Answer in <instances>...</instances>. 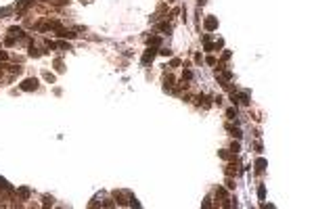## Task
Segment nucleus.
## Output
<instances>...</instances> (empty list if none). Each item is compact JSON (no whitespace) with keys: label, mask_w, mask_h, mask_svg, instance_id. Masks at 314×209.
Wrapping results in <instances>:
<instances>
[{"label":"nucleus","mask_w":314,"mask_h":209,"mask_svg":"<svg viewBox=\"0 0 314 209\" xmlns=\"http://www.w3.org/2000/svg\"><path fill=\"white\" fill-rule=\"evenodd\" d=\"M36 88H38V80H36V77H27V80L21 84V90H25V92L36 90Z\"/></svg>","instance_id":"nucleus-1"},{"label":"nucleus","mask_w":314,"mask_h":209,"mask_svg":"<svg viewBox=\"0 0 314 209\" xmlns=\"http://www.w3.org/2000/svg\"><path fill=\"white\" fill-rule=\"evenodd\" d=\"M155 55H157V50H155V48H149V50H145V55H142V59H140V61H142V65H149L151 61L155 59Z\"/></svg>","instance_id":"nucleus-2"},{"label":"nucleus","mask_w":314,"mask_h":209,"mask_svg":"<svg viewBox=\"0 0 314 209\" xmlns=\"http://www.w3.org/2000/svg\"><path fill=\"white\" fill-rule=\"evenodd\" d=\"M205 29L208 31H214V29H218V19L216 17H205Z\"/></svg>","instance_id":"nucleus-3"},{"label":"nucleus","mask_w":314,"mask_h":209,"mask_svg":"<svg viewBox=\"0 0 314 209\" xmlns=\"http://www.w3.org/2000/svg\"><path fill=\"white\" fill-rule=\"evenodd\" d=\"M8 33H11V36H15V38H23V36H25L23 29H21V27H17V25H13V27L8 29Z\"/></svg>","instance_id":"nucleus-4"},{"label":"nucleus","mask_w":314,"mask_h":209,"mask_svg":"<svg viewBox=\"0 0 314 209\" xmlns=\"http://www.w3.org/2000/svg\"><path fill=\"white\" fill-rule=\"evenodd\" d=\"M147 44H149V46H159V44H161V38H159V36H149V38H147Z\"/></svg>","instance_id":"nucleus-5"},{"label":"nucleus","mask_w":314,"mask_h":209,"mask_svg":"<svg viewBox=\"0 0 314 209\" xmlns=\"http://www.w3.org/2000/svg\"><path fill=\"white\" fill-rule=\"evenodd\" d=\"M57 31H59L57 36H61V38H69V40H71V38H76V33H74V31H67V29H63V27L57 29Z\"/></svg>","instance_id":"nucleus-6"},{"label":"nucleus","mask_w":314,"mask_h":209,"mask_svg":"<svg viewBox=\"0 0 314 209\" xmlns=\"http://www.w3.org/2000/svg\"><path fill=\"white\" fill-rule=\"evenodd\" d=\"M266 165H268L266 159H262V157H260V159H256V169H258V171H264V169H266Z\"/></svg>","instance_id":"nucleus-7"},{"label":"nucleus","mask_w":314,"mask_h":209,"mask_svg":"<svg viewBox=\"0 0 314 209\" xmlns=\"http://www.w3.org/2000/svg\"><path fill=\"white\" fill-rule=\"evenodd\" d=\"M258 199H260V201H264V199H266V186L264 184H260V188H258Z\"/></svg>","instance_id":"nucleus-8"},{"label":"nucleus","mask_w":314,"mask_h":209,"mask_svg":"<svg viewBox=\"0 0 314 209\" xmlns=\"http://www.w3.org/2000/svg\"><path fill=\"white\" fill-rule=\"evenodd\" d=\"M17 193H19L21 199H27V197H30V188H27V186H21L19 190H17Z\"/></svg>","instance_id":"nucleus-9"},{"label":"nucleus","mask_w":314,"mask_h":209,"mask_svg":"<svg viewBox=\"0 0 314 209\" xmlns=\"http://www.w3.org/2000/svg\"><path fill=\"white\" fill-rule=\"evenodd\" d=\"M157 29L168 31V33H170V31H172V25H170V23H159V25H157Z\"/></svg>","instance_id":"nucleus-10"},{"label":"nucleus","mask_w":314,"mask_h":209,"mask_svg":"<svg viewBox=\"0 0 314 209\" xmlns=\"http://www.w3.org/2000/svg\"><path fill=\"white\" fill-rule=\"evenodd\" d=\"M203 44H205V50H214V44H212L210 36H205V38H203Z\"/></svg>","instance_id":"nucleus-11"},{"label":"nucleus","mask_w":314,"mask_h":209,"mask_svg":"<svg viewBox=\"0 0 314 209\" xmlns=\"http://www.w3.org/2000/svg\"><path fill=\"white\" fill-rule=\"evenodd\" d=\"M218 155L222 157V159H232V157H235V155L228 153V151H218Z\"/></svg>","instance_id":"nucleus-12"},{"label":"nucleus","mask_w":314,"mask_h":209,"mask_svg":"<svg viewBox=\"0 0 314 209\" xmlns=\"http://www.w3.org/2000/svg\"><path fill=\"white\" fill-rule=\"evenodd\" d=\"M172 84H174V77H172V75H168V77H166V86H164V88L170 90V88H172Z\"/></svg>","instance_id":"nucleus-13"},{"label":"nucleus","mask_w":314,"mask_h":209,"mask_svg":"<svg viewBox=\"0 0 314 209\" xmlns=\"http://www.w3.org/2000/svg\"><path fill=\"white\" fill-rule=\"evenodd\" d=\"M226 115H228L230 119H235V117H237V107H230V109L226 111Z\"/></svg>","instance_id":"nucleus-14"},{"label":"nucleus","mask_w":314,"mask_h":209,"mask_svg":"<svg viewBox=\"0 0 314 209\" xmlns=\"http://www.w3.org/2000/svg\"><path fill=\"white\" fill-rule=\"evenodd\" d=\"M228 130H230V132H232V136H235V138H241V136H243V134H241V130H239V128L235 130V128H232V126H228Z\"/></svg>","instance_id":"nucleus-15"},{"label":"nucleus","mask_w":314,"mask_h":209,"mask_svg":"<svg viewBox=\"0 0 314 209\" xmlns=\"http://www.w3.org/2000/svg\"><path fill=\"white\" fill-rule=\"evenodd\" d=\"M182 80H193V71H191V69H184V73H182Z\"/></svg>","instance_id":"nucleus-16"},{"label":"nucleus","mask_w":314,"mask_h":209,"mask_svg":"<svg viewBox=\"0 0 314 209\" xmlns=\"http://www.w3.org/2000/svg\"><path fill=\"white\" fill-rule=\"evenodd\" d=\"M30 57H40V50H38V48H34V44L30 46Z\"/></svg>","instance_id":"nucleus-17"},{"label":"nucleus","mask_w":314,"mask_h":209,"mask_svg":"<svg viewBox=\"0 0 314 209\" xmlns=\"http://www.w3.org/2000/svg\"><path fill=\"white\" fill-rule=\"evenodd\" d=\"M44 80L52 84V82H55V75H52V73H48V71H44Z\"/></svg>","instance_id":"nucleus-18"},{"label":"nucleus","mask_w":314,"mask_h":209,"mask_svg":"<svg viewBox=\"0 0 314 209\" xmlns=\"http://www.w3.org/2000/svg\"><path fill=\"white\" fill-rule=\"evenodd\" d=\"M4 44H6V46H15V36H8V38L4 40Z\"/></svg>","instance_id":"nucleus-19"},{"label":"nucleus","mask_w":314,"mask_h":209,"mask_svg":"<svg viewBox=\"0 0 314 209\" xmlns=\"http://www.w3.org/2000/svg\"><path fill=\"white\" fill-rule=\"evenodd\" d=\"M226 173H228V176H232V173H237L235 165H228V167H226Z\"/></svg>","instance_id":"nucleus-20"},{"label":"nucleus","mask_w":314,"mask_h":209,"mask_svg":"<svg viewBox=\"0 0 314 209\" xmlns=\"http://www.w3.org/2000/svg\"><path fill=\"white\" fill-rule=\"evenodd\" d=\"M55 67H57V71H63V69H65V67H63V63H61V61H59V59L55 61Z\"/></svg>","instance_id":"nucleus-21"},{"label":"nucleus","mask_w":314,"mask_h":209,"mask_svg":"<svg viewBox=\"0 0 314 209\" xmlns=\"http://www.w3.org/2000/svg\"><path fill=\"white\" fill-rule=\"evenodd\" d=\"M6 59H8V55H6L4 50H0V61H6Z\"/></svg>","instance_id":"nucleus-22"},{"label":"nucleus","mask_w":314,"mask_h":209,"mask_svg":"<svg viewBox=\"0 0 314 209\" xmlns=\"http://www.w3.org/2000/svg\"><path fill=\"white\" fill-rule=\"evenodd\" d=\"M216 195H218V197H226V190H224V188H218Z\"/></svg>","instance_id":"nucleus-23"},{"label":"nucleus","mask_w":314,"mask_h":209,"mask_svg":"<svg viewBox=\"0 0 314 209\" xmlns=\"http://www.w3.org/2000/svg\"><path fill=\"white\" fill-rule=\"evenodd\" d=\"M205 61H208L210 65H216V59H214V57H208V59H205Z\"/></svg>","instance_id":"nucleus-24"},{"label":"nucleus","mask_w":314,"mask_h":209,"mask_svg":"<svg viewBox=\"0 0 314 209\" xmlns=\"http://www.w3.org/2000/svg\"><path fill=\"white\" fill-rule=\"evenodd\" d=\"M197 2H199V4H201V6H203V4H205V0H197Z\"/></svg>","instance_id":"nucleus-25"}]
</instances>
